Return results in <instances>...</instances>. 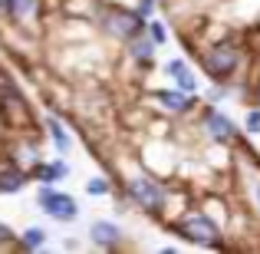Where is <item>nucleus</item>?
<instances>
[{"instance_id": "obj_3", "label": "nucleus", "mask_w": 260, "mask_h": 254, "mask_svg": "<svg viewBox=\"0 0 260 254\" xmlns=\"http://www.w3.org/2000/svg\"><path fill=\"white\" fill-rule=\"evenodd\" d=\"M237 66V50L234 46H214V50L204 57V70L211 76H231V70Z\"/></svg>"}, {"instance_id": "obj_15", "label": "nucleus", "mask_w": 260, "mask_h": 254, "mask_svg": "<svg viewBox=\"0 0 260 254\" xmlns=\"http://www.w3.org/2000/svg\"><path fill=\"white\" fill-rule=\"evenodd\" d=\"M86 188H89V195H106V191H109V182H106V178H92Z\"/></svg>"}, {"instance_id": "obj_7", "label": "nucleus", "mask_w": 260, "mask_h": 254, "mask_svg": "<svg viewBox=\"0 0 260 254\" xmlns=\"http://www.w3.org/2000/svg\"><path fill=\"white\" fill-rule=\"evenodd\" d=\"M208 129H211V135H214V139H231V135H234V126H231L224 116H217V112L208 116Z\"/></svg>"}, {"instance_id": "obj_13", "label": "nucleus", "mask_w": 260, "mask_h": 254, "mask_svg": "<svg viewBox=\"0 0 260 254\" xmlns=\"http://www.w3.org/2000/svg\"><path fill=\"white\" fill-rule=\"evenodd\" d=\"M132 53L139 60H152V43H148V40H135V43H132Z\"/></svg>"}, {"instance_id": "obj_20", "label": "nucleus", "mask_w": 260, "mask_h": 254, "mask_svg": "<svg viewBox=\"0 0 260 254\" xmlns=\"http://www.w3.org/2000/svg\"><path fill=\"white\" fill-rule=\"evenodd\" d=\"M4 7H7V0H0V10H4Z\"/></svg>"}, {"instance_id": "obj_11", "label": "nucleus", "mask_w": 260, "mask_h": 254, "mask_svg": "<svg viewBox=\"0 0 260 254\" xmlns=\"http://www.w3.org/2000/svg\"><path fill=\"white\" fill-rule=\"evenodd\" d=\"M158 102H165L168 109H184V106H188V96H178V93H158Z\"/></svg>"}, {"instance_id": "obj_17", "label": "nucleus", "mask_w": 260, "mask_h": 254, "mask_svg": "<svg viewBox=\"0 0 260 254\" xmlns=\"http://www.w3.org/2000/svg\"><path fill=\"white\" fill-rule=\"evenodd\" d=\"M152 37H155V43H161V40H165V30H161L158 23H152Z\"/></svg>"}, {"instance_id": "obj_18", "label": "nucleus", "mask_w": 260, "mask_h": 254, "mask_svg": "<svg viewBox=\"0 0 260 254\" xmlns=\"http://www.w3.org/2000/svg\"><path fill=\"white\" fill-rule=\"evenodd\" d=\"M139 10H142V13H152V10H155V0H142Z\"/></svg>"}, {"instance_id": "obj_9", "label": "nucleus", "mask_w": 260, "mask_h": 254, "mask_svg": "<svg viewBox=\"0 0 260 254\" xmlns=\"http://www.w3.org/2000/svg\"><path fill=\"white\" fill-rule=\"evenodd\" d=\"M7 7L17 20H30L37 13V0H7Z\"/></svg>"}, {"instance_id": "obj_10", "label": "nucleus", "mask_w": 260, "mask_h": 254, "mask_svg": "<svg viewBox=\"0 0 260 254\" xmlns=\"http://www.w3.org/2000/svg\"><path fill=\"white\" fill-rule=\"evenodd\" d=\"M20 185H23V175H20V172H7V175H0V191H17Z\"/></svg>"}, {"instance_id": "obj_6", "label": "nucleus", "mask_w": 260, "mask_h": 254, "mask_svg": "<svg viewBox=\"0 0 260 254\" xmlns=\"http://www.w3.org/2000/svg\"><path fill=\"white\" fill-rule=\"evenodd\" d=\"M92 238H95V244H115L122 235H119V228H115V224L95 221V224H92Z\"/></svg>"}, {"instance_id": "obj_1", "label": "nucleus", "mask_w": 260, "mask_h": 254, "mask_svg": "<svg viewBox=\"0 0 260 254\" xmlns=\"http://www.w3.org/2000/svg\"><path fill=\"white\" fill-rule=\"evenodd\" d=\"M40 205H43L53 218H59V221H70L79 211L70 195H59V191H53V188H40Z\"/></svg>"}, {"instance_id": "obj_19", "label": "nucleus", "mask_w": 260, "mask_h": 254, "mask_svg": "<svg viewBox=\"0 0 260 254\" xmlns=\"http://www.w3.org/2000/svg\"><path fill=\"white\" fill-rule=\"evenodd\" d=\"M257 205H260V182H257Z\"/></svg>"}, {"instance_id": "obj_12", "label": "nucleus", "mask_w": 260, "mask_h": 254, "mask_svg": "<svg viewBox=\"0 0 260 254\" xmlns=\"http://www.w3.org/2000/svg\"><path fill=\"white\" fill-rule=\"evenodd\" d=\"M40 244H43V231L40 228L23 231V248H40Z\"/></svg>"}, {"instance_id": "obj_14", "label": "nucleus", "mask_w": 260, "mask_h": 254, "mask_svg": "<svg viewBox=\"0 0 260 254\" xmlns=\"http://www.w3.org/2000/svg\"><path fill=\"white\" fill-rule=\"evenodd\" d=\"M50 132H53V142H56V149H66V135H63V129H59L56 119H50Z\"/></svg>"}, {"instance_id": "obj_5", "label": "nucleus", "mask_w": 260, "mask_h": 254, "mask_svg": "<svg viewBox=\"0 0 260 254\" xmlns=\"http://www.w3.org/2000/svg\"><path fill=\"white\" fill-rule=\"evenodd\" d=\"M106 26L115 33V37L132 40L135 33H139V17H132V13H106Z\"/></svg>"}, {"instance_id": "obj_16", "label": "nucleus", "mask_w": 260, "mask_h": 254, "mask_svg": "<svg viewBox=\"0 0 260 254\" xmlns=\"http://www.w3.org/2000/svg\"><path fill=\"white\" fill-rule=\"evenodd\" d=\"M247 132H254V135L260 132V112H250L247 116Z\"/></svg>"}, {"instance_id": "obj_2", "label": "nucleus", "mask_w": 260, "mask_h": 254, "mask_svg": "<svg viewBox=\"0 0 260 254\" xmlns=\"http://www.w3.org/2000/svg\"><path fill=\"white\" fill-rule=\"evenodd\" d=\"M181 235L188 238V241H194V244H214V241H217L214 224H211L204 215H191V218H184V221H181Z\"/></svg>"}, {"instance_id": "obj_4", "label": "nucleus", "mask_w": 260, "mask_h": 254, "mask_svg": "<svg viewBox=\"0 0 260 254\" xmlns=\"http://www.w3.org/2000/svg\"><path fill=\"white\" fill-rule=\"evenodd\" d=\"M132 195L139 198V205H145V208H161V205H165L161 188L155 182H145V178H135L132 182Z\"/></svg>"}, {"instance_id": "obj_8", "label": "nucleus", "mask_w": 260, "mask_h": 254, "mask_svg": "<svg viewBox=\"0 0 260 254\" xmlns=\"http://www.w3.org/2000/svg\"><path fill=\"white\" fill-rule=\"evenodd\" d=\"M168 73H172V76L178 79V86H181L184 93H191V89H194V76L188 73V66H184L181 60H175V63H168Z\"/></svg>"}]
</instances>
